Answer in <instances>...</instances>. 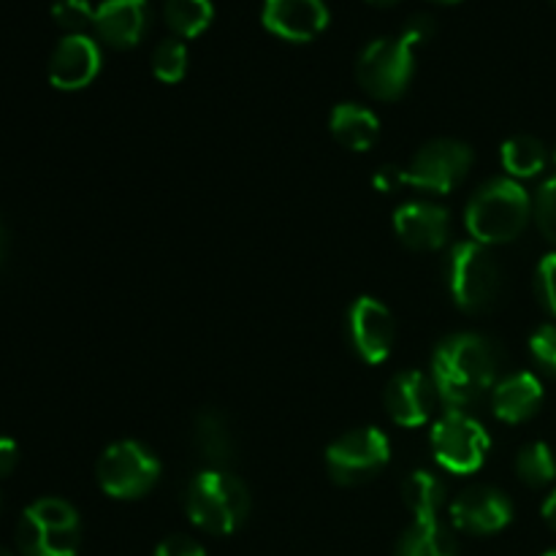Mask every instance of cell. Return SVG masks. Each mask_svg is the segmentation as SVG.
Here are the masks:
<instances>
[{
  "instance_id": "6da1fadb",
  "label": "cell",
  "mask_w": 556,
  "mask_h": 556,
  "mask_svg": "<svg viewBox=\"0 0 556 556\" xmlns=\"http://www.w3.org/2000/svg\"><path fill=\"white\" fill-rule=\"evenodd\" d=\"M500 375V351L481 334L445 337L432 358V380L448 410H462L494 389Z\"/></svg>"
},
{
  "instance_id": "7a4b0ae2",
  "label": "cell",
  "mask_w": 556,
  "mask_h": 556,
  "mask_svg": "<svg viewBox=\"0 0 556 556\" xmlns=\"http://www.w3.org/2000/svg\"><path fill=\"white\" fill-rule=\"evenodd\" d=\"M532 217V201L516 179H492L470 199L465 212L467 231L476 242H514Z\"/></svg>"
},
{
  "instance_id": "3957f363",
  "label": "cell",
  "mask_w": 556,
  "mask_h": 556,
  "mask_svg": "<svg viewBox=\"0 0 556 556\" xmlns=\"http://www.w3.org/2000/svg\"><path fill=\"white\" fill-rule=\"evenodd\" d=\"M185 510L199 530L231 535L248 519L250 494L228 470H204L185 489Z\"/></svg>"
},
{
  "instance_id": "277c9868",
  "label": "cell",
  "mask_w": 556,
  "mask_h": 556,
  "mask_svg": "<svg viewBox=\"0 0 556 556\" xmlns=\"http://www.w3.org/2000/svg\"><path fill=\"white\" fill-rule=\"evenodd\" d=\"M79 541V514L60 497L33 503L16 527V546L22 556H76Z\"/></svg>"
},
{
  "instance_id": "5b68a950",
  "label": "cell",
  "mask_w": 556,
  "mask_h": 556,
  "mask_svg": "<svg viewBox=\"0 0 556 556\" xmlns=\"http://www.w3.org/2000/svg\"><path fill=\"white\" fill-rule=\"evenodd\" d=\"M448 288L465 313H483L494 307L503 293V269L486 244L476 239L454 244L448 255Z\"/></svg>"
},
{
  "instance_id": "8992f818",
  "label": "cell",
  "mask_w": 556,
  "mask_h": 556,
  "mask_svg": "<svg viewBox=\"0 0 556 556\" xmlns=\"http://www.w3.org/2000/svg\"><path fill=\"white\" fill-rule=\"evenodd\" d=\"M413 49L416 43L407 36L378 38L369 43L356 63V76L364 90L378 101H396L413 79Z\"/></svg>"
},
{
  "instance_id": "52a82bcc",
  "label": "cell",
  "mask_w": 556,
  "mask_h": 556,
  "mask_svg": "<svg viewBox=\"0 0 556 556\" xmlns=\"http://www.w3.org/2000/svg\"><path fill=\"white\" fill-rule=\"evenodd\" d=\"M96 476L109 497L136 500L157 483L161 462L136 440H123V443H114L103 451Z\"/></svg>"
},
{
  "instance_id": "ba28073f",
  "label": "cell",
  "mask_w": 556,
  "mask_h": 556,
  "mask_svg": "<svg viewBox=\"0 0 556 556\" xmlns=\"http://www.w3.org/2000/svg\"><path fill=\"white\" fill-rule=\"evenodd\" d=\"M432 448L440 467L454 476H470V472L481 470L483 459L492 448V440H489L486 429L465 410H448L434 424Z\"/></svg>"
},
{
  "instance_id": "9c48e42d",
  "label": "cell",
  "mask_w": 556,
  "mask_h": 556,
  "mask_svg": "<svg viewBox=\"0 0 556 556\" xmlns=\"http://www.w3.org/2000/svg\"><path fill=\"white\" fill-rule=\"evenodd\" d=\"M391 459V443L378 427L353 429L326 451V467L342 486H358L378 476Z\"/></svg>"
},
{
  "instance_id": "30bf717a",
  "label": "cell",
  "mask_w": 556,
  "mask_h": 556,
  "mask_svg": "<svg viewBox=\"0 0 556 556\" xmlns=\"http://www.w3.org/2000/svg\"><path fill=\"white\" fill-rule=\"evenodd\" d=\"M472 166V150L454 139H434L418 150L410 166L402 168V182L413 185L418 190H432V193H448L462 179L467 177Z\"/></svg>"
},
{
  "instance_id": "8fae6325",
  "label": "cell",
  "mask_w": 556,
  "mask_h": 556,
  "mask_svg": "<svg viewBox=\"0 0 556 556\" xmlns=\"http://www.w3.org/2000/svg\"><path fill=\"white\" fill-rule=\"evenodd\" d=\"M348 340L367 364L386 362L394 345V318L378 299H356L348 309Z\"/></svg>"
},
{
  "instance_id": "7c38bea8",
  "label": "cell",
  "mask_w": 556,
  "mask_h": 556,
  "mask_svg": "<svg viewBox=\"0 0 556 556\" xmlns=\"http://www.w3.org/2000/svg\"><path fill=\"white\" fill-rule=\"evenodd\" d=\"M514 519V505L503 492L489 486H472L451 505V521L456 530L470 535H494Z\"/></svg>"
},
{
  "instance_id": "4fadbf2b",
  "label": "cell",
  "mask_w": 556,
  "mask_h": 556,
  "mask_svg": "<svg viewBox=\"0 0 556 556\" xmlns=\"http://www.w3.org/2000/svg\"><path fill=\"white\" fill-rule=\"evenodd\" d=\"M261 20L286 41H313L329 25V9L324 0H264Z\"/></svg>"
},
{
  "instance_id": "5bb4252c",
  "label": "cell",
  "mask_w": 556,
  "mask_h": 556,
  "mask_svg": "<svg viewBox=\"0 0 556 556\" xmlns=\"http://www.w3.org/2000/svg\"><path fill=\"white\" fill-rule=\"evenodd\" d=\"M101 71V49L90 36H65L49 60V81L58 90H81Z\"/></svg>"
},
{
  "instance_id": "9a60e30c",
  "label": "cell",
  "mask_w": 556,
  "mask_h": 556,
  "mask_svg": "<svg viewBox=\"0 0 556 556\" xmlns=\"http://www.w3.org/2000/svg\"><path fill=\"white\" fill-rule=\"evenodd\" d=\"M434 380L410 369L400 372L386 389V407L400 427H424L434 410Z\"/></svg>"
},
{
  "instance_id": "2e32d148",
  "label": "cell",
  "mask_w": 556,
  "mask_h": 556,
  "mask_svg": "<svg viewBox=\"0 0 556 556\" xmlns=\"http://www.w3.org/2000/svg\"><path fill=\"white\" fill-rule=\"evenodd\" d=\"M396 237L410 250H438L448 239L451 217L443 206L413 201L396 210L394 215Z\"/></svg>"
},
{
  "instance_id": "e0dca14e",
  "label": "cell",
  "mask_w": 556,
  "mask_h": 556,
  "mask_svg": "<svg viewBox=\"0 0 556 556\" xmlns=\"http://www.w3.org/2000/svg\"><path fill=\"white\" fill-rule=\"evenodd\" d=\"M150 20L147 0H103L96 9V27L98 38L106 41L114 49H128L141 41Z\"/></svg>"
},
{
  "instance_id": "ac0fdd59",
  "label": "cell",
  "mask_w": 556,
  "mask_h": 556,
  "mask_svg": "<svg viewBox=\"0 0 556 556\" xmlns=\"http://www.w3.org/2000/svg\"><path fill=\"white\" fill-rule=\"evenodd\" d=\"M543 405V386L532 372H516L494 386V416L505 424H521Z\"/></svg>"
},
{
  "instance_id": "d6986e66",
  "label": "cell",
  "mask_w": 556,
  "mask_h": 556,
  "mask_svg": "<svg viewBox=\"0 0 556 556\" xmlns=\"http://www.w3.org/2000/svg\"><path fill=\"white\" fill-rule=\"evenodd\" d=\"M331 134L340 144H345L353 152H367L380 136V123L369 109L358 103H340L331 112Z\"/></svg>"
},
{
  "instance_id": "ffe728a7",
  "label": "cell",
  "mask_w": 556,
  "mask_h": 556,
  "mask_svg": "<svg viewBox=\"0 0 556 556\" xmlns=\"http://www.w3.org/2000/svg\"><path fill=\"white\" fill-rule=\"evenodd\" d=\"M195 445H199L201 456L212 465V470H226L237 459L228 424L217 410H204L195 418Z\"/></svg>"
},
{
  "instance_id": "44dd1931",
  "label": "cell",
  "mask_w": 556,
  "mask_h": 556,
  "mask_svg": "<svg viewBox=\"0 0 556 556\" xmlns=\"http://www.w3.org/2000/svg\"><path fill=\"white\" fill-rule=\"evenodd\" d=\"M396 556H456V541L438 519H424L402 535Z\"/></svg>"
},
{
  "instance_id": "7402d4cb",
  "label": "cell",
  "mask_w": 556,
  "mask_h": 556,
  "mask_svg": "<svg viewBox=\"0 0 556 556\" xmlns=\"http://www.w3.org/2000/svg\"><path fill=\"white\" fill-rule=\"evenodd\" d=\"M402 497H405V505L413 510L416 521L438 519L440 505L445 503V486L438 476H432L427 470H418L405 478V483H402Z\"/></svg>"
},
{
  "instance_id": "603a6c76",
  "label": "cell",
  "mask_w": 556,
  "mask_h": 556,
  "mask_svg": "<svg viewBox=\"0 0 556 556\" xmlns=\"http://www.w3.org/2000/svg\"><path fill=\"white\" fill-rule=\"evenodd\" d=\"M546 147L535 136H514L503 144V166L510 177H535L546 168Z\"/></svg>"
},
{
  "instance_id": "cb8c5ba5",
  "label": "cell",
  "mask_w": 556,
  "mask_h": 556,
  "mask_svg": "<svg viewBox=\"0 0 556 556\" xmlns=\"http://www.w3.org/2000/svg\"><path fill=\"white\" fill-rule=\"evenodd\" d=\"M163 16L179 38H195L210 27L215 9L212 0H166Z\"/></svg>"
},
{
  "instance_id": "d4e9b609",
  "label": "cell",
  "mask_w": 556,
  "mask_h": 556,
  "mask_svg": "<svg viewBox=\"0 0 556 556\" xmlns=\"http://www.w3.org/2000/svg\"><path fill=\"white\" fill-rule=\"evenodd\" d=\"M516 472L532 489L548 486L556 478V459L546 443H530L516 459Z\"/></svg>"
},
{
  "instance_id": "484cf974",
  "label": "cell",
  "mask_w": 556,
  "mask_h": 556,
  "mask_svg": "<svg viewBox=\"0 0 556 556\" xmlns=\"http://www.w3.org/2000/svg\"><path fill=\"white\" fill-rule=\"evenodd\" d=\"M152 71L161 81H179L188 71V49L179 38H166L155 47V54H152Z\"/></svg>"
},
{
  "instance_id": "4316f807",
  "label": "cell",
  "mask_w": 556,
  "mask_h": 556,
  "mask_svg": "<svg viewBox=\"0 0 556 556\" xmlns=\"http://www.w3.org/2000/svg\"><path fill=\"white\" fill-rule=\"evenodd\" d=\"M52 16L68 36H81L96 22V9L90 0H58L52 5Z\"/></svg>"
},
{
  "instance_id": "83f0119b",
  "label": "cell",
  "mask_w": 556,
  "mask_h": 556,
  "mask_svg": "<svg viewBox=\"0 0 556 556\" xmlns=\"http://www.w3.org/2000/svg\"><path fill=\"white\" fill-rule=\"evenodd\" d=\"M532 212H535L538 228H541L543 237L556 244V174L541 185V190L535 195V204H532Z\"/></svg>"
},
{
  "instance_id": "f1b7e54d",
  "label": "cell",
  "mask_w": 556,
  "mask_h": 556,
  "mask_svg": "<svg viewBox=\"0 0 556 556\" xmlns=\"http://www.w3.org/2000/svg\"><path fill=\"white\" fill-rule=\"evenodd\" d=\"M530 353L543 372L556 378V326L554 324H543L541 329L532 331Z\"/></svg>"
},
{
  "instance_id": "f546056e",
  "label": "cell",
  "mask_w": 556,
  "mask_h": 556,
  "mask_svg": "<svg viewBox=\"0 0 556 556\" xmlns=\"http://www.w3.org/2000/svg\"><path fill=\"white\" fill-rule=\"evenodd\" d=\"M535 296L541 307L556 320V253H548L535 269Z\"/></svg>"
},
{
  "instance_id": "4dcf8cb0",
  "label": "cell",
  "mask_w": 556,
  "mask_h": 556,
  "mask_svg": "<svg viewBox=\"0 0 556 556\" xmlns=\"http://www.w3.org/2000/svg\"><path fill=\"white\" fill-rule=\"evenodd\" d=\"M155 556H206L201 543H195L188 535H172L155 548Z\"/></svg>"
},
{
  "instance_id": "1f68e13d",
  "label": "cell",
  "mask_w": 556,
  "mask_h": 556,
  "mask_svg": "<svg viewBox=\"0 0 556 556\" xmlns=\"http://www.w3.org/2000/svg\"><path fill=\"white\" fill-rule=\"evenodd\" d=\"M432 33H434V20L429 14H413L410 20L405 22V27H402V36L410 38L416 47H418V43L427 41Z\"/></svg>"
},
{
  "instance_id": "d6a6232c",
  "label": "cell",
  "mask_w": 556,
  "mask_h": 556,
  "mask_svg": "<svg viewBox=\"0 0 556 556\" xmlns=\"http://www.w3.org/2000/svg\"><path fill=\"white\" fill-rule=\"evenodd\" d=\"M16 462H20V448H16L14 440L0 438V478L11 476L16 467Z\"/></svg>"
},
{
  "instance_id": "836d02e7",
  "label": "cell",
  "mask_w": 556,
  "mask_h": 556,
  "mask_svg": "<svg viewBox=\"0 0 556 556\" xmlns=\"http://www.w3.org/2000/svg\"><path fill=\"white\" fill-rule=\"evenodd\" d=\"M402 185H405L402 182V168L386 166L375 174V188H378L380 193H391V190L402 188Z\"/></svg>"
},
{
  "instance_id": "e575fe53",
  "label": "cell",
  "mask_w": 556,
  "mask_h": 556,
  "mask_svg": "<svg viewBox=\"0 0 556 556\" xmlns=\"http://www.w3.org/2000/svg\"><path fill=\"white\" fill-rule=\"evenodd\" d=\"M543 519H546V525L556 532V492L543 503Z\"/></svg>"
},
{
  "instance_id": "d590c367",
  "label": "cell",
  "mask_w": 556,
  "mask_h": 556,
  "mask_svg": "<svg viewBox=\"0 0 556 556\" xmlns=\"http://www.w3.org/2000/svg\"><path fill=\"white\" fill-rule=\"evenodd\" d=\"M367 3L380 5V9H389V5H396V3H400V0H367Z\"/></svg>"
},
{
  "instance_id": "8d00e7d4",
  "label": "cell",
  "mask_w": 556,
  "mask_h": 556,
  "mask_svg": "<svg viewBox=\"0 0 556 556\" xmlns=\"http://www.w3.org/2000/svg\"><path fill=\"white\" fill-rule=\"evenodd\" d=\"M3 255H5V228L3 223H0V261H3Z\"/></svg>"
},
{
  "instance_id": "74e56055",
  "label": "cell",
  "mask_w": 556,
  "mask_h": 556,
  "mask_svg": "<svg viewBox=\"0 0 556 556\" xmlns=\"http://www.w3.org/2000/svg\"><path fill=\"white\" fill-rule=\"evenodd\" d=\"M438 3H459V0H438Z\"/></svg>"
},
{
  "instance_id": "f35d334b",
  "label": "cell",
  "mask_w": 556,
  "mask_h": 556,
  "mask_svg": "<svg viewBox=\"0 0 556 556\" xmlns=\"http://www.w3.org/2000/svg\"><path fill=\"white\" fill-rule=\"evenodd\" d=\"M0 556H14V554H9V552H5V548H0Z\"/></svg>"
},
{
  "instance_id": "ab89813d",
  "label": "cell",
  "mask_w": 556,
  "mask_h": 556,
  "mask_svg": "<svg viewBox=\"0 0 556 556\" xmlns=\"http://www.w3.org/2000/svg\"><path fill=\"white\" fill-rule=\"evenodd\" d=\"M543 556H556V552H546Z\"/></svg>"
},
{
  "instance_id": "60d3db41",
  "label": "cell",
  "mask_w": 556,
  "mask_h": 556,
  "mask_svg": "<svg viewBox=\"0 0 556 556\" xmlns=\"http://www.w3.org/2000/svg\"><path fill=\"white\" fill-rule=\"evenodd\" d=\"M554 163H556V150H554Z\"/></svg>"
}]
</instances>
